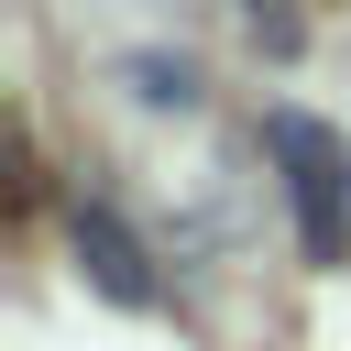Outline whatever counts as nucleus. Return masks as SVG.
I'll return each mask as SVG.
<instances>
[{
  "label": "nucleus",
  "instance_id": "obj_1",
  "mask_svg": "<svg viewBox=\"0 0 351 351\" xmlns=\"http://www.w3.org/2000/svg\"><path fill=\"white\" fill-rule=\"evenodd\" d=\"M263 154L285 165L307 263H351V143H340L318 110H263Z\"/></svg>",
  "mask_w": 351,
  "mask_h": 351
},
{
  "label": "nucleus",
  "instance_id": "obj_2",
  "mask_svg": "<svg viewBox=\"0 0 351 351\" xmlns=\"http://www.w3.org/2000/svg\"><path fill=\"white\" fill-rule=\"evenodd\" d=\"M66 241H77V274L110 296V307H154V252L99 208V197H77V219H66Z\"/></svg>",
  "mask_w": 351,
  "mask_h": 351
}]
</instances>
